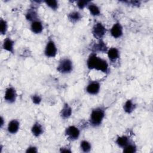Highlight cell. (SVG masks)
Instances as JSON below:
<instances>
[{"mask_svg":"<svg viewBox=\"0 0 153 153\" xmlns=\"http://www.w3.org/2000/svg\"><path fill=\"white\" fill-rule=\"evenodd\" d=\"M87 67L89 70H96L105 74L109 72V64L106 60L99 57L96 53H91L86 61Z\"/></svg>","mask_w":153,"mask_h":153,"instance_id":"6da1fadb","label":"cell"},{"mask_svg":"<svg viewBox=\"0 0 153 153\" xmlns=\"http://www.w3.org/2000/svg\"><path fill=\"white\" fill-rule=\"evenodd\" d=\"M105 115L106 108L103 106H99L92 109L89 117V124L93 127H99L102 124Z\"/></svg>","mask_w":153,"mask_h":153,"instance_id":"7a4b0ae2","label":"cell"},{"mask_svg":"<svg viewBox=\"0 0 153 153\" xmlns=\"http://www.w3.org/2000/svg\"><path fill=\"white\" fill-rule=\"evenodd\" d=\"M57 72L62 74H68L72 72L74 69V64L72 60L68 57L62 59L56 68Z\"/></svg>","mask_w":153,"mask_h":153,"instance_id":"3957f363","label":"cell"},{"mask_svg":"<svg viewBox=\"0 0 153 153\" xmlns=\"http://www.w3.org/2000/svg\"><path fill=\"white\" fill-rule=\"evenodd\" d=\"M106 32L107 29L102 22L97 21L94 23L91 29V33L93 37L97 40L103 39Z\"/></svg>","mask_w":153,"mask_h":153,"instance_id":"277c9868","label":"cell"},{"mask_svg":"<svg viewBox=\"0 0 153 153\" xmlns=\"http://www.w3.org/2000/svg\"><path fill=\"white\" fill-rule=\"evenodd\" d=\"M44 54L48 58H54L57 54V48L54 41L49 38L45 44Z\"/></svg>","mask_w":153,"mask_h":153,"instance_id":"5b68a950","label":"cell"},{"mask_svg":"<svg viewBox=\"0 0 153 153\" xmlns=\"http://www.w3.org/2000/svg\"><path fill=\"white\" fill-rule=\"evenodd\" d=\"M65 135L68 140L75 141L80 136V129L74 125L69 126L65 130Z\"/></svg>","mask_w":153,"mask_h":153,"instance_id":"8992f818","label":"cell"},{"mask_svg":"<svg viewBox=\"0 0 153 153\" xmlns=\"http://www.w3.org/2000/svg\"><path fill=\"white\" fill-rule=\"evenodd\" d=\"M17 93L16 89L12 85L8 86L4 92V100L10 104L14 103L17 99Z\"/></svg>","mask_w":153,"mask_h":153,"instance_id":"52a82bcc","label":"cell"},{"mask_svg":"<svg viewBox=\"0 0 153 153\" xmlns=\"http://www.w3.org/2000/svg\"><path fill=\"white\" fill-rule=\"evenodd\" d=\"M101 84L100 82L96 80H91L88 82L85 87V91L90 95H97L100 90Z\"/></svg>","mask_w":153,"mask_h":153,"instance_id":"ba28073f","label":"cell"},{"mask_svg":"<svg viewBox=\"0 0 153 153\" xmlns=\"http://www.w3.org/2000/svg\"><path fill=\"white\" fill-rule=\"evenodd\" d=\"M110 34L114 39H118L123 35V27L120 22H116L110 29Z\"/></svg>","mask_w":153,"mask_h":153,"instance_id":"9c48e42d","label":"cell"},{"mask_svg":"<svg viewBox=\"0 0 153 153\" xmlns=\"http://www.w3.org/2000/svg\"><path fill=\"white\" fill-rule=\"evenodd\" d=\"M108 48H109L107 47L103 39H100L97 40V42H94L91 45L90 50L92 53L96 54L98 53H106Z\"/></svg>","mask_w":153,"mask_h":153,"instance_id":"30bf717a","label":"cell"},{"mask_svg":"<svg viewBox=\"0 0 153 153\" xmlns=\"http://www.w3.org/2000/svg\"><path fill=\"white\" fill-rule=\"evenodd\" d=\"M14 45H15L14 41L10 37L7 36L4 39L2 42V48L5 51L9 52L10 53H11L12 54H14L15 53Z\"/></svg>","mask_w":153,"mask_h":153,"instance_id":"8fae6325","label":"cell"},{"mask_svg":"<svg viewBox=\"0 0 153 153\" xmlns=\"http://www.w3.org/2000/svg\"><path fill=\"white\" fill-rule=\"evenodd\" d=\"M20 123L17 119H13L7 124V131L11 134H16L20 129Z\"/></svg>","mask_w":153,"mask_h":153,"instance_id":"7c38bea8","label":"cell"},{"mask_svg":"<svg viewBox=\"0 0 153 153\" xmlns=\"http://www.w3.org/2000/svg\"><path fill=\"white\" fill-rule=\"evenodd\" d=\"M30 29L34 34H40L44 29L42 22L39 19L36 20L30 23Z\"/></svg>","mask_w":153,"mask_h":153,"instance_id":"4fadbf2b","label":"cell"},{"mask_svg":"<svg viewBox=\"0 0 153 153\" xmlns=\"http://www.w3.org/2000/svg\"><path fill=\"white\" fill-rule=\"evenodd\" d=\"M107 56L111 62H115L120 56V53L119 50L115 47H112L109 48L107 52Z\"/></svg>","mask_w":153,"mask_h":153,"instance_id":"5bb4252c","label":"cell"},{"mask_svg":"<svg viewBox=\"0 0 153 153\" xmlns=\"http://www.w3.org/2000/svg\"><path fill=\"white\" fill-rule=\"evenodd\" d=\"M72 114V108L68 103L65 102L60 112V116L62 119L66 120L69 118Z\"/></svg>","mask_w":153,"mask_h":153,"instance_id":"9a60e30c","label":"cell"},{"mask_svg":"<svg viewBox=\"0 0 153 153\" xmlns=\"http://www.w3.org/2000/svg\"><path fill=\"white\" fill-rule=\"evenodd\" d=\"M30 130L33 136H34L36 137H38L40 136H41L44 131L42 125L38 121H36L32 124Z\"/></svg>","mask_w":153,"mask_h":153,"instance_id":"2e32d148","label":"cell"},{"mask_svg":"<svg viewBox=\"0 0 153 153\" xmlns=\"http://www.w3.org/2000/svg\"><path fill=\"white\" fill-rule=\"evenodd\" d=\"M25 19L27 21L30 23L39 19L38 13L35 7H32L27 10L25 14Z\"/></svg>","mask_w":153,"mask_h":153,"instance_id":"e0dca14e","label":"cell"},{"mask_svg":"<svg viewBox=\"0 0 153 153\" xmlns=\"http://www.w3.org/2000/svg\"><path fill=\"white\" fill-rule=\"evenodd\" d=\"M67 17L71 23L76 24L82 19V16L79 11L74 10L68 14Z\"/></svg>","mask_w":153,"mask_h":153,"instance_id":"ac0fdd59","label":"cell"},{"mask_svg":"<svg viewBox=\"0 0 153 153\" xmlns=\"http://www.w3.org/2000/svg\"><path fill=\"white\" fill-rule=\"evenodd\" d=\"M136 108V104L133 99H127L123 106V111L127 114H131Z\"/></svg>","mask_w":153,"mask_h":153,"instance_id":"d6986e66","label":"cell"},{"mask_svg":"<svg viewBox=\"0 0 153 153\" xmlns=\"http://www.w3.org/2000/svg\"><path fill=\"white\" fill-rule=\"evenodd\" d=\"M87 8L88 9L90 15L93 17H98L101 15V10L100 7L96 4L91 1L88 4Z\"/></svg>","mask_w":153,"mask_h":153,"instance_id":"ffe728a7","label":"cell"},{"mask_svg":"<svg viewBox=\"0 0 153 153\" xmlns=\"http://www.w3.org/2000/svg\"><path fill=\"white\" fill-rule=\"evenodd\" d=\"M131 140H130V138L127 135H121L118 136L116 138L115 143L116 144L121 148H123L125 147Z\"/></svg>","mask_w":153,"mask_h":153,"instance_id":"44dd1931","label":"cell"},{"mask_svg":"<svg viewBox=\"0 0 153 153\" xmlns=\"http://www.w3.org/2000/svg\"><path fill=\"white\" fill-rule=\"evenodd\" d=\"M79 148L82 152L85 153H88L91 151L92 148V145L89 141L83 139L80 142Z\"/></svg>","mask_w":153,"mask_h":153,"instance_id":"7402d4cb","label":"cell"},{"mask_svg":"<svg viewBox=\"0 0 153 153\" xmlns=\"http://www.w3.org/2000/svg\"><path fill=\"white\" fill-rule=\"evenodd\" d=\"M136 152L137 146L131 141H130L125 147L123 148V152L124 153H135Z\"/></svg>","mask_w":153,"mask_h":153,"instance_id":"603a6c76","label":"cell"},{"mask_svg":"<svg viewBox=\"0 0 153 153\" xmlns=\"http://www.w3.org/2000/svg\"><path fill=\"white\" fill-rule=\"evenodd\" d=\"M8 28V24L6 20L4 19H1L0 20V33L1 35H5Z\"/></svg>","mask_w":153,"mask_h":153,"instance_id":"cb8c5ba5","label":"cell"},{"mask_svg":"<svg viewBox=\"0 0 153 153\" xmlns=\"http://www.w3.org/2000/svg\"><path fill=\"white\" fill-rule=\"evenodd\" d=\"M43 2H44L48 8L53 11H56L59 8V2L56 0L44 1Z\"/></svg>","mask_w":153,"mask_h":153,"instance_id":"d4e9b609","label":"cell"},{"mask_svg":"<svg viewBox=\"0 0 153 153\" xmlns=\"http://www.w3.org/2000/svg\"><path fill=\"white\" fill-rule=\"evenodd\" d=\"M30 99H31V100H32V103L33 104L36 105H39L42 102L41 96H40L39 94H38L37 93H35V94H33L31 95Z\"/></svg>","mask_w":153,"mask_h":153,"instance_id":"484cf974","label":"cell"},{"mask_svg":"<svg viewBox=\"0 0 153 153\" xmlns=\"http://www.w3.org/2000/svg\"><path fill=\"white\" fill-rule=\"evenodd\" d=\"M90 1H81L79 0L76 1V4L78 9L83 10L85 8H87L88 4L90 2Z\"/></svg>","mask_w":153,"mask_h":153,"instance_id":"4316f807","label":"cell"},{"mask_svg":"<svg viewBox=\"0 0 153 153\" xmlns=\"http://www.w3.org/2000/svg\"><path fill=\"white\" fill-rule=\"evenodd\" d=\"M38 149L36 146L30 145L26 148L25 152H26V153H36V152H38Z\"/></svg>","mask_w":153,"mask_h":153,"instance_id":"83f0119b","label":"cell"},{"mask_svg":"<svg viewBox=\"0 0 153 153\" xmlns=\"http://www.w3.org/2000/svg\"><path fill=\"white\" fill-rule=\"evenodd\" d=\"M59 151L60 152H68V153H71L72 149L71 147L70 146H65L63 147H60L59 149Z\"/></svg>","mask_w":153,"mask_h":153,"instance_id":"f1b7e54d","label":"cell"},{"mask_svg":"<svg viewBox=\"0 0 153 153\" xmlns=\"http://www.w3.org/2000/svg\"><path fill=\"white\" fill-rule=\"evenodd\" d=\"M126 2L130 4L131 5L134 6V7H139L140 5V2L138 1H126Z\"/></svg>","mask_w":153,"mask_h":153,"instance_id":"f546056e","label":"cell"},{"mask_svg":"<svg viewBox=\"0 0 153 153\" xmlns=\"http://www.w3.org/2000/svg\"><path fill=\"white\" fill-rule=\"evenodd\" d=\"M5 125V120L4 118L1 115L0 117V128H2Z\"/></svg>","mask_w":153,"mask_h":153,"instance_id":"4dcf8cb0","label":"cell"}]
</instances>
